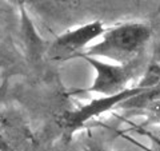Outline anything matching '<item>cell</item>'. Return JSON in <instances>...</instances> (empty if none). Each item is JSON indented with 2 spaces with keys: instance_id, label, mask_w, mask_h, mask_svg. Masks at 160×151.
<instances>
[{
  "instance_id": "cell-1",
  "label": "cell",
  "mask_w": 160,
  "mask_h": 151,
  "mask_svg": "<svg viewBox=\"0 0 160 151\" xmlns=\"http://www.w3.org/2000/svg\"><path fill=\"white\" fill-rule=\"evenodd\" d=\"M152 36L146 22H124L104 29L103 35L82 56L96 58L118 64H128L143 58ZM80 56V58H82Z\"/></svg>"
},
{
  "instance_id": "cell-2",
  "label": "cell",
  "mask_w": 160,
  "mask_h": 151,
  "mask_svg": "<svg viewBox=\"0 0 160 151\" xmlns=\"http://www.w3.org/2000/svg\"><path fill=\"white\" fill-rule=\"evenodd\" d=\"M156 86H160V67H152L149 68V71L147 74V76H144L143 82H140L139 84L133 86V87H128L127 90H124L123 92L112 95V96H102L98 99L91 100L89 103L82 106L68 111L63 117V123L64 128H66L67 134H73L79 127H82L84 123H87L89 119L96 118L99 115H102L104 112L109 111L112 108H118L119 106H123L126 102H128L129 99L139 96L140 94L148 91Z\"/></svg>"
},
{
  "instance_id": "cell-3",
  "label": "cell",
  "mask_w": 160,
  "mask_h": 151,
  "mask_svg": "<svg viewBox=\"0 0 160 151\" xmlns=\"http://www.w3.org/2000/svg\"><path fill=\"white\" fill-rule=\"evenodd\" d=\"M82 59L93 68L95 78L89 87L79 92L98 94L102 96H112L127 90L129 83L139 75L143 64L142 59L128 64H118L89 56H82Z\"/></svg>"
},
{
  "instance_id": "cell-4",
  "label": "cell",
  "mask_w": 160,
  "mask_h": 151,
  "mask_svg": "<svg viewBox=\"0 0 160 151\" xmlns=\"http://www.w3.org/2000/svg\"><path fill=\"white\" fill-rule=\"evenodd\" d=\"M104 29L106 27L100 20H92L68 28L51 43L47 49V56L53 62H67L80 58L102 36Z\"/></svg>"
},
{
  "instance_id": "cell-5",
  "label": "cell",
  "mask_w": 160,
  "mask_h": 151,
  "mask_svg": "<svg viewBox=\"0 0 160 151\" xmlns=\"http://www.w3.org/2000/svg\"><path fill=\"white\" fill-rule=\"evenodd\" d=\"M18 3L51 24L68 22L75 7V0H18Z\"/></svg>"
},
{
  "instance_id": "cell-6",
  "label": "cell",
  "mask_w": 160,
  "mask_h": 151,
  "mask_svg": "<svg viewBox=\"0 0 160 151\" xmlns=\"http://www.w3.org/2000/svg\"><path fill=\"white\" fill-rule=\"evenodd\" d=\"M123 107L146 117L149 123L160 124V86L129 99Z\"/></svg>"
},
{
  "instance_id": "cell-7",
  "label": "cell",
  "mask_w": 160,
  "mask_h": 151,
  "mask_svg": "<svg viewBox=\"0 0 160 151\" xmlns=\"http://www.w3.org/2000/svg\"><path fill=\"white\" fill-rule=\"evenodd\" d=\"M82 151H112V150L104 143H100L99 140L88 139L87 142L84 143Z\"/></svg>"
},
{
  "instance_id": "cell-8",
  "label": "cell",
  "mask_w": 160,
  "mask_h": 151,
  "mask_svg": "<svg viewBox=\"0 0 160 151\" xmlns=\"http://www.w3.org/2000/svg\"><path fill=\"white\" fill-rule=\"evenodd\" d=\"M148 151H160V138L153 137L151 140V147L148 148Z\"/></svg>"
},
{
  "instance_id": "cell-9",
  "label": "cell",
  "mask_w": 160,
  "mask_h": 151,
  "mask_svg": "<svg viewBox=\"0 0 160 151\" xmlns=\"http://www.w3.org/2000/svg\"><path fill=\"white\" fill-rule=\"evenodd\" d=\"M2 27H3V12L0 9V31H2Z\"/></svg>"
},
{
  "instance_id": "cell-10",
  "label": "cell",
  "mask_w": 160,
  "mask_h": 151,
  "mask_svg": "<svg viewBox=\"0 0 160 151\" xmlns=\"http://www.w3.org/2000/svg\"><path fill=\"white\" fill-rule=\"evenodd\" d=\"M0 71H2V59H0Z\"/></svg>"
},
{
  "instance_id": "cell-11",
  "label": "cell",
  "mask_w": 160,
  "mask_h": 151,
  "mask_svg": "<svg viewBox=\"0 0 160 151\" xmlns=\"http://www.w3.org/2000/svg\"><path fill=\"white\" fill-rule=\"evenodd\" d=\"M16 3H18V0H16Z\"/></svg>"
}]
</instances>
